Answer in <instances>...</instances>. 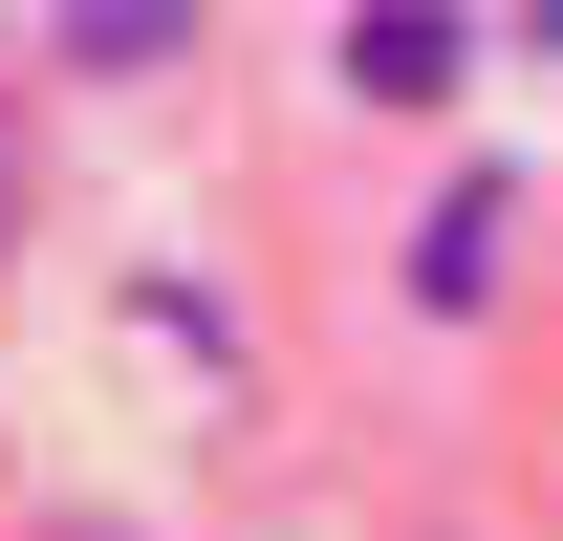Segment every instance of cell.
<instances>
[{"instance_id": "obj_1", "label": "cell", "mask_w": 563, "mask_h": 541, "mask_svg": "<svg viewBox=\"0 0 563 541\" xmlns=\"http://www.w3.org/2000/svg\"><path fill=\"white\" fill-rule=\"evenodd\" d=\"M498 217H520L498 174H455V196L412 217V303H477V281H498Z\"/></svg>"}, {"instance_id": "obj_2", "label": "cell", "mask_w": 563, "mask_h": 541, "mask_svg": "<svg viewBox=\"0 0 563 541\" xmlns=\"http://www.w3.org/2000/svg\"><path fill=\"white\" fill-rule=\"evenodd\" d=\"M347 87H368V109H433V87H455V22L368 0V22H347Z\"/></svg>"}, {"instance_id": "obj_3", "label": "cell", "mask_w": 563, "mask_h": 541, "mask_svg": "<svg viewBox=\"0 0 563 541\" xmlns=\"http://www.w3.org/2000/svg\"><path fill=\"white\" fill-rule=\"evenodd\" d=\"M174 44H196V0H87L66 22V66H174Z\"/></svg>"}, {"instance_id": "obj_4", "label": "cell", "mask_w": 563, "mask_h": 541, "mask_svg": "<svg viewBox=\"0 0 563 541\" xmlns=\"http://www.w3.org/2000/svg\"><path fill=\"white\" fill-rule=\"evenodd\" d=\"M0 239H22V131H0Z\"/></svg>"}]
</instances>
